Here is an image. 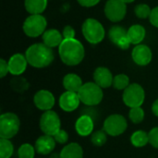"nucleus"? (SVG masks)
<instances>
[{"label": "nucleus", "mask_w": 158, "mask_h": 158, "mask_svg": "<svg viewBox=\"0 0 158 158\" xmlns=\"http://www.w3.org/2000/svg\"><path fill=\"white\" fill-rule=\"evenodd\" d=\"M58 54L62 62L67 66H77L84 58L85 50L77 39H64L58 46Z\"/></svg>", "instance_id": "obj_1"}, {"label": "nucleus", "mask_w": 158, "mask_h": 158, "mask_svg": "<svg viewBox=\"0 0 158 158\" xmlns=\"http://www.w3.org/2000/svg\"><path fill=\"white\" fill-rule=\"evenodd\" d=\"M28 64L36 69H43L48 67L55 58L52 48L44 44H34L31 45L25 53Z\"/></svg>", "instance_id": "obj_2"}, {"label": "nucleus", "mask_w": 158, "mask_h": 158, "mask_svg": "<svg viewBox=\"0 0 158 158\" xmlns=\"http://www.w3.org/2000/svg\"><path fill=\"white\" fill-rule=\"evenodd\" d=\"M78 95L81 102L87 106H97L102 102L104 98L103 89L95 82L92 81L83 83V85L78 92Z\"/></svg>", "instance_id": "obj_3"}, {"label": "nucleus", "mask_w": 158, "mask_h": 158, "mask_svg": "<svg viewBox=\"0 0 158 158\" xmlns=\"http://www.w3.org/2000/svg\"><path fill=\"white\" fill-rule=\"evenodd\" d=\"M82 34L87 42L92 44L101 43L105 38V29L100 21L95 19L89 18L85 19L81 27Z\"/></svg>", "instance_id": "obj_4"}, {"label": "nucleus", "mask_w": 158, "mask_h": 158, "mask_svg": "<svg viewBox=\"0 0 158 158\" xmlns=\"http://www.w3.org/2000/svg\"><path fill=\"white\" fill-rule=\"evenodd\" d=\"M20 128L19 117L12 112H6L0 117V138L10 140L15 137Z\"/></svg>", "instance_id": "obj_5"}, {"label": "nucleus", "mask_w": 158, "mask_h": 158, "mask_svg": "<svg viewBox=\"0 0 158 158\" xmlns=\"http://www.w3.org/2000/svg\"><path fill=\"white\" fill-rule=\"evenodd\" d=\"M47 21L46 19L41 14L30 15L23 22V31L24 33L31 38H36L46 31Z\"/></svg>", "instance_id": "obj_6"}, {"label": "nucleus", "mask_w": 158, "mask_h": 158, "mask_svg": "<svg viewBox=\"0 0 158 158\" xmlns=\"http://www.w3.org/2000/svg\"><path fill=\"white\" fill-rule=\"evenodd\" d=\"M144 99L145 92L143 88L138 83H131L123 91V103L130 108L142 106Z\"/></svg>", "instance_id": "obj_7"}, {"label": "nucleus", "mask_w": 158, "mask_h": 158, "mask_svg": "<svg viewBox=\"0 0 158 158\" xmlns=\"http://www.w3.org/2000/svg\"><path fill=\"white\" fill-rule=\"evenodd\" d=\"M128 128V122L124 116L120 114H113L108 116L104 121L103 130L107 135L117 137L123 134Z\"/></svg>", "instance_id": "obj_8"}, {"label": "nucleus", "mask_w": 158, "mask_h": 158, "mask_svg": "<svg viewBox=\"0 0 158 158\" xmlns=\"http://www.w3.org/2000/svg\"><path fill=\"white\" fill-rule=\"evenodd\" d=\"M40 129L44 134L54 136L59 130H61L60 118L56 112L53 110L44 111L40 118Z\"/></svg>", "instance_id": "obj_9"}, {"label": "nucleus", "mask_w": 158, "mask_h": 158, "mask_svg": "<svg viewBox=\"0 0 158 158\" xmlns=\"http://www.w3.org/2000/svg\"><path fill=\"white\" fill-rule=\"evenodd\" d=\"M127 13L126 3L122 0H108L105 6L106 17L112 22L121 21Z\"/></svg>", "instance_id": "obj_10"}, {"label": "nucleus", "mask_w": 158, "mask_h": 158, "mask_svg": "<svg viewBox=\"0 0 158 158\" xmlns=\"http://www.w3.org/2000/svg\"><path fill=\"white\" fill-rule=\"evenodd\" d=\"M33 103L38 109L42 111H48L52 110L53 106H55L56 99L54 94L50 91L40 90L34 94Z\"/></svg>", "instance_id": "obj_11"}, {"label": "nucleus", "mask_w": 158, "mask_h": 158, "mask_svg": "<svg viewBox=\"0 0 158 158\" xmlns=\"http://www.w3.org/2000/svg\"><path fill=\"white\" fill-rule=\"evenodd\" d=\"M80 104H81V100L78 95V93L69 92V91L64 92L60 95L58 101V105L60 108L65 112H73L79 107Z\"/></svg>", "instance_id": "obj_12"}, {"label": "nucleus", "mask_w": 158, "mask_h": 158, "mask_svg": "<svg viewBox=\"0 0 158 158\" xmlns=\"http://www.w3.org/2000/svg\"><path fill=\"white\" fill-rule=\"evenodd\" d=\"M131 57L135 64L143 67L147 66L151 62L153 54L149 46L140 44L133 48L131 52Z\"/></svg>", "instance_id": "obj_13"}, {"label": "nucleus", "mask_w": 158, "mask_h": 158, "mask_svg": "<svg viewBox=\"0 0 158 158\" xmlns=\"http://www.w3.org/2000/svg\"><path fill=\"white\" fill-rule=\"evenodd\" d=\"M56 142L53 136L44 134L35 141L34 147L39 155L47 156L53 153L54 149L56 148Z\"/></svg>", "instance_id": "obj_14"}, {"label": "nucleus", "mask_w": 158, "mask_h": 158, "mask_svg": "<svg viewBox=\"0 0 158 158\" xmlns=\"http://www.w3.org/2000/svg\"><path fill=\"white\" fill-rule=\"evenodd\" d=\"M114 77L111 71L106 67H98L94 72V82H95L102 89L109 88L113 85Z\"/></svg>", "instance_id": "obj_15"}, {"label": "nucleus", "mask_w": 158, "mask_h": 158, "mask_svg": "<svg viewBox=\"0 0 158 158\" xmlns=\"http://www.w3.org/2000/svg\"><path fill=\"white\" fill-rule=\"evenodd\" d=\"M8 63V69L9 73L14 76H19L21 75L27 69L28 61L26 59V56L22 54H15L13 55L9 60Z\"/></svg>", "instance_id": "obj_16"}, {"label": "nucleus", "mask_w": 158, "mask_h": 158, "mask_svg": "<svg viewBox=\"0 0 158 158\" xmlns=\"http://www.w3.org/2000/svg\"><path fill=\"white\" fill-rule=\"evenodd\" d=\"M94 123L93 118L89 115L81 116L75 123V130L77 133L81 137H87L93 134Z\"/></svg>", "instance_id": "obj_17"}, {"label": "nucleus", "mask_w": 158, "mask_h": 158, "mask_svg": "<svg viewBox=\"0 0 158 158\" xmlns=\"http://www.w3.org/2000/svg\"><path fill=\"white\" fill-rule=\"evenodd\" d=\"M42 38H43L44 44L50 48L59 46L64 40L63 35L59 32V31H57L56 29L46 30L43 33Z\"/></svg>", "instance_id": "obj_18"}, {"label": "nucleus", "mask_w": 158, "mask_h": 158, "mask_svg": "<svg viewBox=\"0 0 158 158\" xmlns=\"http://www.w3.org/2000/svg\"><path fill=\"white\" fill-rule=\"evenodd\" d=\"M145 35H146V31L144 27L140 24H135L131 26L127 31L128 39L130 40L131 44H135V45L140 44L145 38Z\"/></svg>", "instance_id": "obj_19"}, {"label": "nucleus", "mask_w": 158, "mask_h": 158, "mask_svg": "<svg viewBox=\"0 0 158 158\" xmlns=\"http://www.w3.org/2000/svg\"><path fill=\"white\" fill-rule=\"evenodd\" d=\"M82 85L81 78L75 73H69L63 78V86L66 91L78 93Z\"/></svg>", "instance_id": "obj_20"}, {"label": "nucleus", "mask_w": 158, "mask_h": 158, "mask_svg": "<svg viewBox=\"0 0 158 158\" xmlns=\"http://www.w3.org/2000/svg\"><path fill=\"white\" fill-rule=\"evenodd\" d=\"M60 158H83L82 147L77 143H69L61 150Z\"/></svg>", "instance_id": "obj_21"}, {"label": "nucleus", "mask_w": 158, "mask_h": 158, "mask_svg": "<svg viewBox=\"0 0 158 158\" xmlns=\"http://www.w3.org/2000/svg\"><path fill=\"white\" fill-rule=\"evenodd\" d=\"M48 0H25V8L26 10L31 14H42L46 6Z\"/></svg>", "instance_id": "obj_22"}, {"label": "nucleus", "mask_w": 158, "mask_h": 158, "mask_svg": "<svg viewBox=\"0 0 158 158\" xmlns=\"http://www.w3.org/2000/svg\"><path fill=\"white\" fill-rule=\"evenodd\" d=\"M131 143L134 147H144L149 143V134L144 131H136L131 136Z\"/></svg>", "instance_id": "obj_23"}, {"label": "nucleus", "mask_w": 158, "mask_h": 158, "mask_svg": "<svg viewBox=\"0 0 158 158\" xmlns=\"http://www.w3.org/2000/svg\"><path fill=\"white\" fill-rule=\"evenodd\" d=\"M127 31H126L122 26L115 25V26L110 28V30L108 31V36H109V39L115 44L118 45L119 41L127 36Z\"/></svg>", "instance_id": "obj_24"}, {"label": "nucleus", "mask_w": 158, "mask_h": 158, "mask_svg": "<svg viewBox=\"0 0 158 158\" xmlns=\"http://www.w3.org/2000/svg\"><path fill=\"white\" fill-rule=\"evenodd\" d=\"M14 153V146L10 140L0 139V158H10Z\"/></svg>", "instance_id": "obj_25"}, {"label": "nucleus", "mask_w": 158, "mask_h": 158, "mask_svg": "<svg viewBox=\"0 0 158 158\" xmlns=\"http://www.w3.org/2000/svg\"><path fill=\"white\" fill-rule=\"evenodd\" d=\"M130 84V78L126 74H118L114 77L113 87L116 90L124 91Z\"/></svg>", "instance_id": "obj_26"}, {"label": "nucleus", "mask_w": 158, "mask_h": 158, "mask_svg": "<svg viewBox=\"0 0 158 158\" xmlns=\"http://www.w3.org/2000/svg\"><path fill=\"white\" fill-rule=\"evenodd\" d=\"M144 117H145L144 110L141 106L131 108V110L129 112V118H130L131 121L134 124L142 123L144 119Z\"/></svg>", "instance_id": "obj_27"}, {"label": "nucleus", "mask_w": 158, "mask_h": 158, "mask_svg": "<svg viewBox=\"0 0 158 158\" xmlns=\"http://www.w3.org/2000/svg\"><path fill=\"white\" fill-rule=\"evenodd\" d=\"M35 147L30 143H23L18 149V157L19 158H34L35 156Z\"/></svg>", "instance_id": "obj_28"}, {"label": "nucleus", "mask_w": 158, "mask_h": 158, "mask_svg": "<svg viewBox=\"0 0 158 158\" xmlns=\"http://www.w3.org/2000/svg\"><path fill=\"white\" fill-rule=\"evenodd\" d=\"M106 141H107V134L104 130L103 131H96L91 136L92 143L97 147L105 145Z\"/></svg>", "instance_id": "obj_29"}, {"label": "nucleus", "mask_w": 158, "mask_h": 158, "mask_svg": "<svg viewBox=\"0 0 158 158\" xmlns=\"http://www.w3.org/2000/svg\"><path fill=\"white\" fill-rule=\"evenodd\" d=\"M152 9L146 4H139L134 8V13L139 19H147L150 18Z\"/></svg>", "instance_id": "obj_30"}, {"label": "nucleus", "mask_w": 158, "mask_h": 158, "mask_svg": "<svg viewBox=\"0 0 158 158\" xmlns=\"http://www.w3.org/2000/svg\"><path fill=\"white\" fill-rule=\"evenodd\" d=\"M53 137H54L55 141L60 144H65L69 141V134L64 130H59Z\"/></svg>", "instance_id": "obj_31"}, {"label": "nucleus", "mask_w": 158, "mask_h": 158, "mask_svg": "<svg viewBox=\"0 0 158 158\" xmlns=\"http://www.w3.org/2000/svg\"><path fill=\"white\" fill-rule=\"evenodd\" d=\"M149 143L156 149H158V127L153 128L149 131Z\"/></svg>", "instance_id": "obj_32"}, {"label": "nucleus", "mask_w": 158, "mask_h": 158, "mask_svg": "<svg viewBox=\"0 0 158 158\" xmlns=\"http://www.w3.org/2000/svg\"><path fill=\"white\" fill-rule=\"evenodd\" d=\"M62 35H63V38L64 39H74L75 38V31L69 25L65 26L64 29H63Z\"/></svg>", "instance_id": "obj_33"}, {"label": "nucleus", "mask_w": 158, "mask_h": 158, "mask_svg": "<svg viewBox=\"0 0 158 158\" xmlns=\"http://www.w3.org/2000/svg\"><path fill=\"white\" fill-rule=\"evenodd\" d=\"M149 19H150V22L153 26L158 28V6H156L155 8L152 9Z\"/></svg>", "instance_id": "obj_34"}, {"label": "nucleus", "mask_w": 158, "mask_h": 158, "mask_svg": "<svg viewBox=\"0 0 158 158\" xmlns=\"http://www.w3.org/2000/svg\"><path fill=\"white\" fill-rule=\"evenodd\" d=\"M8 72H9L8 63L5 59L1 58L0 59V77L1 78H4Z\"/></svg>", "instance_id": "obj_35"}, {"label": "nucleus", "mask_w": 158, "mask_h": 158, "mask_svg": "<svg viewBox=\"0 0 158 158\" xmlns=\"http://www.w3.org/2000/svg\"><path fill=\"white\" fill-rule=\"evenodd\" d=\"M79 4L85 7H92L95 5H97L100 0H78Z\"/></svg>", "instance_id": "obj_36"}, {"label": "nucleus", "mask_w": 158, "mask_h": 158, "mask_svg": "<svg viewBox=\"0 0 158 158\" xmlns=\"http://www.w3.org/2000/svg\"><path fill=\"white\" fill-rule=\"evenodd\" d=\"M131 44L130 40H129L128 37L126 36V37H124L123 39H121V40L119 41V43L118 44V46H119L121 49H128V48L130 47Z\"/></svg>", "instance_id": "obj_37"}, {"label": "nucleus", "mask_w": 158, "mask_h": 158, "mask_svg": "<svg viewBox=\"0 0 158 158\" xmlns=\"http://www.w3.org/2000/svg\"><path fill=\"white\" fill-rule=\"evenodd\" d=\"M152 112L156 117H158V99H156L152 105Z\"/></svg>", "instance_id": "obj_38"}, {"label": "nucleus", "mask_w": 158, "mask_h": 158, "mask_svg": "<svg viewBox=\"0 0 158 158\" xmlns=\"http://www.w3.org/2000/svg\"><path fill=\"white\" fill-rule=\"evenodd\" d=\"M50 158H60V154H56V153H52Z\"/></svg>", "instance_id": "obj_39"}, {"label": "nucleus", "mask_w": 158, "mask_h": 158, "mask_svg": "<svg viewBox=\"0 0 158 158\" xmlns=\"http://www.w3.org/2000/svg\"><path fill=\"white\" fill-rule=\"evenodd\" d=\"M124 3H126V4H128V3H132V2H134L135 0H122Z\"/></svg>", "instance_id": "obj_40"}]
</instances>
